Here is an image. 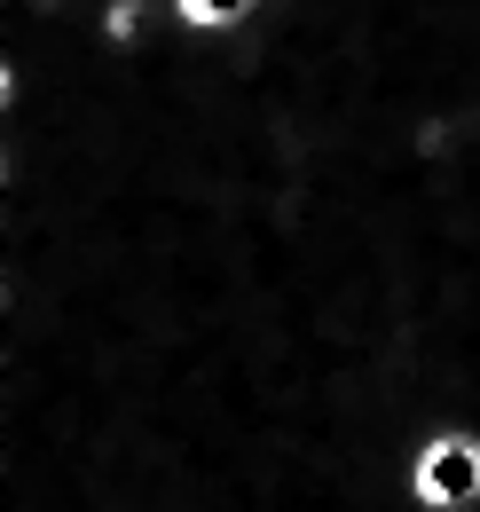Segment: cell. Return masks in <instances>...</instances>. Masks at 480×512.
<instances>
[{"mask_svg":"<svg viewBox=\"0 0 480 512\" xmlns=\"http://www.w3.org/2000/svg\"><path fill=\"white\" fill-rule=\"evenodd\" d=\"M473 489H480V449L465 442V434H441V442L418 457V497L441 505V512H457Z\"/></svg>","mask_w":480,"mask_h":512,"instance_id":"6da1fadb","label":"cell"}]
</instances>
